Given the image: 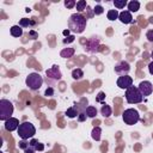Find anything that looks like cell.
<instances>
[{
  "instance_id": "36",
  "label": "cell",
  "mask_w": 153,
  "mask_h": 153,
  "mask_svg": "<svg viewBox=\"0 0 153 153\" xmlns=\"http://www.w3.org/2000/svg\"><path fill=\"white\" fill-rule=\"evenodd\" d=\"M35 152H36V149H35L33 147H31L30 145H29V147H27V148L24 151V153H35Z\"/></svg>"
},
{
  "instance_id": "33",
  "label": "cell",
  "mask_w": 153,
  "mask_h": 153,
  "mask_svg": "<svg viewBox=\"0 0 153 153\" xmlns=\"http://www.w3.org/2000/svg\"><path fill=\"white\" fill-rule=\"evenodd\" d=\"M54 88L53 87H47V90H45V92H44V94L47 96V97H51V96H54Z\"/></svg>"
},
{
  "instance_id": "1",
  "label": "cell",
  "mask_w": 153,
  "mask_h": 153,
  "mask_svg": "<svg viewBox=\"0 0 153 153\" xmlns=\"http://www.w3.org/2000/svg\"><path fill=\"white\" fill-rule=\"evenodd\" d=\"M87 19L81 13H73L68 19V30L75 33H81L86 29Z\"/></svg>"
},
{
  "instance_id": "40",
  "label": "cell",
  "mask_w": 153,
  "mask_h": 153,
  "mask_svg": "<svg viewBox=\"0 0 153 153\" xmlns=\"http://www.w3.org/2000/svg\"><path fill=\"white\" fill-rule=\"evenodd\" d=\"M151 57H152V61H153V50H152V53H151Z\"/></svg>"
},
{
  "instance_id": "29",
  "label": "cell",
  "mask_w": 153,
  "mask_h": 153,
  "mask_svg": "<svg viewBox=\"0 0 153 153\" xmlns=\"http://www.w3.org/2000/svg\"><path fill=\"white\" fill-rule=\"evenodd\" d=\"M86 117H87V115H86V112H85V111H80L76 118H78V121H79V122H84V121L86 120Z\"/></svg>"
},
{
  "instance_id": "22",
  "label": "cell",
  "mask_w": 153,
  "mask_h": 153,
  "mask_svg": "<svg viewBox=\"0 0 153 153\" xmlns=\"http://www.w3.org/2000/svg\"><path fill=\"white\" fill-rule=\"evenodd\" d=\"M85 112H86L87 117H90V118H93V117H96V115H97V109H96V106L88 105V106L86 108Z\"/></svg>"
},
{
  "instance_id": "20",
  "label": "cell",
  "mask_w": 153,
  "mask_h": 153,
  "mask_svg": "<svg viewBox=\"0 0 153 153\" xmlns=\"http://www.w3.org/2000/svg\"><path fill=\"white\" fill-rule=\"evenodd\" d=\"M35 23L31 20V19H29V18H22L20 20H19V26H22V27H30V26H32Z\"/></svg>"
},
{
  "instance_id": "13",
  "label": "cell",
  "mask_w": 153,
  "mask_h": 153,
  "mask_svg": "<svg viewBox=\"0 0 153 153\" xmlns=\"http://www.w3.org/2000/svg\"><path fill=\"white\" fill-rule=\"evenodd\" d=\"M118 19L123 24H130V23H133V16H131V13L129 11H122L120 13V16H118Z\"/></svg>"
},
{
  "instance_id": "7",
  "label": "cell",
  "mask_w": 153,
  "mask_h": 153,
  "mask_svg": "<svg viewBox=\"0 0 153 153\" xmlns=\"http://www.w3.org/2000/svg\"><path fill=\"white\" fill-rule=\"evenodd\" d=\"M122 118L126 124L128 126H133V124H136L140 120V115H139V111L136 109H127L124 110V112L122 114Z\"/></svg>"
},
{
  "instance_id": "2",
  "label": "cell",
  "mask_w": 153,
  "mask_h": 153,
  "mask_svg": "<svg viewBox=\"0 0 153 153\" xmlns=\"http://www.w3.org/2000/svg\"><path fill=\"white\" fill-rule=\"evenodd\" d=\"M62 78V73L59 68V66L54 65L51 66L49 69L45 71V82L48 85V87H53L56 82H59Z\"/></svg>"
},
{
  "instance_id": "37",
  "label": "cell",
  "mask_w": 153,
  "mask_h": 153,
  "mask_svg": "<svg viewBox=\"0 0 153 153\" xmlns=\"http://www.w3.org/2000/svg\"><path fill=\"white\" fill-rule=\"evenodd\" d=\"M43 149H44V145L41 143V142H38V143L36 145V151H39V152H41V151H43Z\"/></svg>"
},
{
  "instance_id": "35",
  "label": "cell",
  "mask_w": 153,
  "mask_h": 153,
  "mask_svg": "<svg viewBox=\"0 0 153 153\" xmlns=\"http://www.w3.org/2000/svg\"><path fill=\"white\" fill-rule=\"evenodd\" d=\"M29 37H30L31 39H36V38L38 37V35H37V32H36L35 30H30V31H29Z\"/></svg>"
},
{
  "instance_id": "6",
  "label": "cell",
  "mask_w": 153,
  "mask_h": 153,
  "mask_svg": "<svg viewBox=\"0 0 153 153\" xmlns=\"http://www.w3.org/2000/svg\"><path fill=\"white\" fill-rule=\"evenodd\" d=\"M25 84L30 90L36 91V90L41 88V86L43 84V78L38 73H30L25 79Z\"/></svg>"
},
{
  "instance_id": "38",
  "label": "cell",
  "mask_w": 153,
  "mask_h": 153,
  "mask_svg": "<svg viewBox=\"0 0 153 153\" xmlns=\"http://www.w3.org/2000/svg\"><path fill=\"white\" fill-rule=\"evenodd\" d=\"M148 71H149V73L153 75V61L148 63Z\"/></svg>"
},
{
  "instance_id": "32",
  "label": "cell",
  "mask_w": 153,
  "mask_h": 153,
  "mask_svg": "<svg viewBox=\"0 0 153 153\" xmlns=\"http://www.w3.org/2000/svg\"><path fill=\"white\" fill-rule=\"evenodd\" d=\"M29 147V142H26V140H22V141H19V148H22V149H26Z\"/></svg>"
},
{
  "instance_id": "4",
  "label": "cell",
  "mask_w": 153,
  "mask_h": 153,
  "mask_svg": "<svg viewBox=\"0 0 153 153\" xmlns=\"http://www.w3.org/2000/svg\"><path fill=\"white\" fill-rule=\"evenodd\" d=\"M13 104L12 102H10L8 99H0V121H7L8 118L12 117V114H13Z\"/></svg>"
},
{
  "instance_id": "41",
  "label": "cell",
  "mask_w": 153,
  "mask_h": 153,
  "mask_svg": "<svg viewBox=\"0 0 153 153\" xmlns=\"http://www.w3.org/2000/svg\"><path fill=\"white\" fill-rule=\"evenodd\" d=\"M149 22H151V23H153V17H152V18H149Z\"/></svg>"
},
{
  "instance_id": "3",
  "label": "cell",
  "mask_w": 153,
  "mask_h": 153,
  "mask_svg": "<svg viewBox=\"0 0 153 153\" xmlns=\"http://www.w3.org/2000/svg\"><path fill=\"white\" fill-rule=\"evenodd\" d=\"M18 130V135L22 140H29L32 139L33 135L36 134V128L31 122H23L19 124Z\"/></svg>"
},
{
  "instance_id": "31",
  "label": "cell",
  "mask_w": 153,
  "mask_h": 153,
  "mask_svg": "<svg viewBox=\"0 0 153 153\" xmlns=\"http://www.w3.org/2000/svg\"><path fill=\"white\" fill-rule=\"evenodd\" d=\"M104 98H105V93L104 92H99L98 96H97V98H96V100L99 102V103H102V104H104V102H103Z\"/></svg>"
},
{
  "instance_id": "12",
  "label": "cell",
  "mask_w": 153,
  "mask_h": 153,
  "mask_svg": "<svg viewBox=\"0 0 153 153\" xmlns=\"http://www.w3.org/2000/svg\"><path fill=\"white\" fill-rule=\"evenodd\" d=\"M19 120L18 118H16V117H11V118H8L7 121H5V124H4V127H5V129L7 130V131H13V130H16V129H18L19 128Z\"/></svg>"
},
{
  "instance_id": "26",
  "label": "cell",
  "mask_w": 153,
  "mask_h": 153,
  "mask_svg": "<svg viewBox=\"0 0 153 153\" xmlns=\"http://www.w3.org/2000/svg\"><path fill=\"white\" fill-rule=\"evenodd\" d=\"M93 12H94V16H99V14H102L104 12V8L100 5H96V7L93 8Z\"/></svg>"
},
{
  "instance_id": "16",
  "label": "cell",
  "mask_w": 153,
  "mask_h": 153,
  "mask_svg": "<svg viewBox=\"0 0 153 153\" xmlns=\"http://www.w3.org/2000/svg\"><path fill=\"white\" fill-rule=\"evenodd\" d=\"M10 32H11V35L13 36V37H20V36H23V27L22 26H19V25H13L11 29H10Z\"/></svg>"
},
{
  "instance_id": "9",
  "label": "cell",
  "mask_w": 153,
  "mask_h": 153,
  "mask_svg": "<svg viewBox=\"0 0 153 153\" xmlns=\"http://www.w3.org/2000/svg\"><path fill=\"white\" fill-rule=\"evenodd\" d=\"M129 71H130V65H129L127 61H120V62H117L116 66H115V73L118 74L120 76H122V75H128Z\"/></svg>"
},
{
  "instance_id": "11",
  "label": "cell",
  "mask_w": 153,
  "mask_h": 153,
  "mask_svg": "<svg viewBox=\"0 0 153 153\" xmlns=\"http://www.w3.org/2000/svg\"><path fill=\"white\" fill-rule=\"evenodd\" d=\"M117 86L122 90H127L129 88L130 86H133V78L129 76V75H122L117 79Z\"/></svg>"
},
{
  "instance_id": "34",
  "label": "cell",
  "mask_w": 153,
  "mask_h": 153,
  "mask_svg": "<svg viewBox=\"0 0 153 153\" xmlns=\"http://www.w3.org/2000/svg\"><path fill=\"white\" fill-rule=\"evenodd\" d=\"M146 38L148 39V42H152L153 43V30H148L146 32Z\"/></svg>"
},
{
  "instance_id": "39",
  "label": "cell",
  "mask_w": 153,
  "mask_h": 153,
  "mask_svg": "<svg viewBox=\"0 0 153 153\" xmlns=\"http://www.w3.org/2000/svg\"><path fill=\"white\" fill-rule=\"evenodd\" d=\"M69 32H71V31H69L68 29H67V30H63V31H62L63 36H66V37H68V36H69Z\"/></svg>"
},
{
  "instance_id": "27",
  "label": "cell",
  "mask_w": 153,
  "mask_h": 153,
  "mask_svg": "<svg viewBox=\"0 0 153 153\" xmlns=\"http://www.w3.org/2000/svg\"><path fill=\"white\" fill-rule=\"evenodd\" d=\"M65 6H66L67 8H73L74 6H76V2H75L74 0H66V1H65Z\"/></svg>"
},
{
  "instance_id": "15",
  "label": "cell",
  "mask_w": 153,
  "mask_h": 153,
  "mask_svg": "<svg viewBox=\"0 0 153 153\" xmlns=\"http://www.w3.org/2000/svg\"><path fill=\"white\" fill-rule=\"evenodd\" d=\"M74 53H75L74 48H63L60 51V56L63 57V59H69V57H72L74 55Z\"/></svg>"
},
{
  "instance_id": "28",
  "label": "cell",
  "mask_w": 153,
  "mask_h": 153,
  "mask_svg": "<svg viewBox=\"0 0 153 153\" xmlns=\"http://www.w3.org/2000/svg\"><path fill=\"white\" fill-rule=\"evenodd\" d=\"M74 39H75V36L74 35H69L68 37H66V38H63V44H68V43H72V42H74Z\"/></svg>"
},
{
  "instance_id": "18",
  "label": "cell",
  "mask_w": 153,
  "mask_h": 153,
  "mask_svg": "<svg viewBox=\"0 0 153 153\" xmlns=\"http://www.w3.org/2000/svg\"><path fill=\"white\" fill-rule=\"evenodd\" d=\"M111 112H112V110H111V108H110L106 103L102 104V108H100V115H102V116H104V117H110V116H111Z\"/></svg>"
},
{
  "instance_id": "17",
  "label": "cell",
  "mask_w": 153,
  "mask_h": 153,
  "mask_svg": "<svg viewBox=\"0 0 153 153\" xmlns=\"http://www.w3.org/2000/svg\"><path fill=\"white\" fill-rule=\"evenodd\" d=\"M128 11L131 13V12H137L139 11V8H140V2L139 1H136V0H131V1H129L128 2Z\"/></svg>"
},
{
  "instance_id": "21",
  "label": "cell",
  "mask_w": 153,
  "mask_h": 153,
  "mask_svg": "<svg viewBox=\"0 0 153 153\" xmlns=\"http://www.w3.org/2000/svg\"><path fill=\"white\" fill-rule=\"evenodd\" d=\"M82 76H84V72H82V69H80V68H75V69L72 71V78H73L74 80H80Z\"/></svg>"
},
{
  "instance_id": "19",
  "label": "cell",
  "mask_w": 153,
  "mask_h": 153,
  "mask_svg": "<svg viewBox=\"0 0 153 153\" xmlns=\"http://www.w3.org/2000/svg\"><path fill=\"white\" fill-rule=\"evenodd\" d=\"M91 136H92L93 140L99 141L100 137H102V129H100L99 127H94V128L92 129V131H91Z\"/></svg>"
},
{
  "instance_id": "23",
  "label": "cell",
  "mask_w": 153,
  "mask_h": 153,
  "mask_svg": "<svg viewBox=\"0 0 153 153\" xmlns=\"http://www.w3.org/2000/svg\"><path fill=\"white\" fill-rule=\"evenodd\" d=\"M118 16H120V13H118V11H117V10H109V11H108V13H106V18H108L109 20L118 19Z\"/></svg>"
},
{
  "instance_id": "5",
  "label": "cell",
  "mask_w": 153,
  "mask_h": 153,
  "mask_svg": "<svg viewBox=\"0 0 153 153\" xmlns=\"http://www.w3.org/2000/svg\"><path fill=\"white\" fill-rule=\"evenodd\" d=\"M126 99L129 104H139L143 100V96L136 86H130L126 90Z\"/></svg>"
},
{
  "instance_id": "14",
  "label": "cell",
  "mask_w": 153,
  "mask_h": 153,
  "mask_svg": "<svg viewBox=\"0 0 153 153\" xmlns=\"http://www.w3.org/2000/svg\"><path fill=\"white\" fill-rule=\"evenodd\" d=\"M78 115H79V106H78V104H75V105H73V106H71V108H68L66 110V116L69 117V118L78 117Z\"/></svg>"
},
{
  "instance_id": "24",
  "label": "cell",
  "mask_w": 153,
  "mask_h": 153,
  "mask_svg": "<svg viewBox=\"0 0 153 153\" xmlns=\"http://www.w3.org/2000/svg\"><path fill=\"white\" fill-rule=\"evenodd\" d=\"M127 5H128V2L126 0H114V6L117 10L124 8V6H127Z\"/></svg>"
},
{
  "instance_id": "30",
  "label": "cell",
  "mask_w": 153,
  "mask_h": 153,
  "mask_svg": "<svg viewBox=\"0 0 153 153\" xmlns=\"http://www.w3.org/2000/svg\"><path fill=\"white\" fill-rule=\"evenodd\" d=\"M86 12H87V16H86V19L87 18H92L93 16H94V12H93V10L91 8V6H88L87 5V7H86V10H85Z\"/></svg>"
},
{
  "instance_id": "8",
  "label": "cell",
  "mask_w": 153,
  "mask_h": 153,
  "mask_svg": "<svg viewBox=\"0 0 153 153\" xmlns=\"http://www.w3.org/2000/svg\"><path fill=\"white\" fill-rule=\"evenodd\" d=\"M87 53L90 54H94L98 53L100 50V44H99V38L98 37H91L86 41L85 43V48H84Z\"/></svg>"
},
{
  "instance_id": "10",
  "label": "cell",
  "mask_w": 153,
  "mask_h": 153,
  "mask_svg": "<svg viewBox=\"0 0 153 153\" xmlns=\"http://www.w3.org/2000/svg\"><path fill=\"white\" fill-rule=\"evenodd\" d=\"M137 88L140 90V92H141V94H142L143 97H147V96H149V94L153 92V85H152V82L148 81V80L141 81V82L139 84Z\"/></svg>"
},
{
  "instance_id": "25",
  "label": "cell",
  "mask_w": 153,
  "mask_h": 153,
  "mask_svg": "<svg viewBox=\"0 0 153 153\" xmlns=\"http://www.w3.org/2000/svg\"><path fill=\"white\" fill-rule=\"evenodd\" d=\"M86 7H87V4H86L85 0H79V1L76 2V10H78L79 13H81L82 11H85Z\"/></svg>"
}]
</instances>
